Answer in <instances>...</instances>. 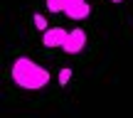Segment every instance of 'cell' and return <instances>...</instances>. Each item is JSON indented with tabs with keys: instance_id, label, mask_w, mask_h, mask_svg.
Wrapping results in <instances>:
<instances>
[{
	"instance_id": "cell-1",
	"label": "cell",
	"mask_w": 133,
	"mask_h": 118,
	"mask_svg": "<svg viewBox=\"0 0 133 118\" xmlns=\"http://www.w3.org/2000/svg\"><path fill=\"white\" fill-rule=\"evenodd\" d=\"M12 81L20 86V89H27V91H37V89H44V86L52 81L49 71L44 69L42 64L32 61L30 57H17L12 61Z\"/></svg>"
},
{
	"instance_id": "cell-2",
	"label": "cell",
	"mask_w": 133,
	"mask_h": 118,
	"mask_svg": "<svg viewBox=\"0 0 133 118\" xmlns=\"http://www.w3.org/2000/svg\"><path fill=\"white\" fill-rule=\"evenodd\" d=\"M49 12H64L69 20H84L91 15V5L86 0H44Z\"/></svg>"
},
{
	"instance_id": "cell-3",
	"label": "cell",
	"mask_w": 133,
	"mask_h": 118,
	"mask_svg": "<svg viewBox=\"0 0 133 118\" xmlns=\"http://www.w3.org/2000/svg\"><path fill=\"white\" fill-rule=\"evenodd\" d=\"M84 47H86V32H84L81 27L69 30V34H66V39H64L62 49H64L66 54H79Z\"/></svg>"
},
{
	"instance_id": "cell-4",
	"label": "cell",
	"mask_w": 133,
	"mask_h": 118,
	"mask_svg": "<svg viewBox=\"0 0 133 118\" xmlns=\"http://www.w3.org/2000/svg\"><path fill=\"white\" fill-rule=\"evenodd\" d=\"M66 34H69V30H64V27H47L44 30V34H42V44L44 47H62L64 44V39H66Z\"/></svg>"
},
{
	"instance_id": "cell-5",
	"label": "cell",
	"mask_w": 133,
	"mask_h": 118,
	"mask_svg": "<svg viewBox=\"0 0 133 118\" xmlns=\"http://www.w3.org/2000/svg\"><path fill=\"white\" fill-rule=\"evenodd\" d=\"M69 79H71V69H66V66H64V69L59 71V76H57L59 86H66V84H69Z\"/></svg>"
},
{
	"instance_id": "cell-6",
	"label": "cell",
	"mask_w": 133,
	"mask_h": 118,
	"mask_svg": "<svg viewBox=\"0 0 133 118\" xmlns=\"http://www.w3.org/2000/svg\"><path fill=\"white\" fill-rule=\"evenodd\" d=\"M32 22H35V27H37V30H42V32L47 30V20H44L42 15H35V17H32Z\"/></svg>"
},
{
	"instance_id": "cell-7",
	"label": "cell",
	"mask_w": 133,
	"mask_h": 118,
	"mask_svg": "<svg viewBox=\"0 0 133 118\" xmlns=\"http://www.w3.org/2000/svg\"><path fill=\"white\" fill-rule=\"evenodd\" d=\"M111 3H123V0H111Z\"/></svg>"
}]
</instances>
